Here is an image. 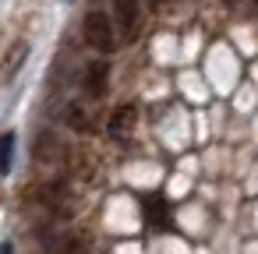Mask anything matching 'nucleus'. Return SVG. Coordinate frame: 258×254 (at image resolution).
<instances>
[{
    "label": "nucleus",
    "mask_w": 258,
    "mask_h": 254,
    "mask_svg": "<svg viewBox=\"0 0 258 254\" xmlns=\"http://www.w3.org/2000/svg\"><path fill=\"white\" fill-rule=\"evenodd\" d=\"M82 36L92 50L99 53H113L117 43H120V32H117V22L106 15V11H89L85 15V25H82Z\"/></svg>",
    "instance_id": "1"
},
{
    "label": "nucleus",
    "mask_w": 258,
    "mask_h": 254,
    "mask_svg": "<svg viewBox=\"0 0 258 254\" xmlns=\"http://www.w3.org/2000/svg\"><path fill=\"white\" fill-rule=\"evenodd\" d=\"M113 22L120 32V43H135L142 32V4L138 0H113Z\"/></svg>",
    "instance_id": "2"
},
{
    "label": "nucleus",
    "mask_w": 258,
    "mask_h": 254,
    "mask_svg": "<svg viewBox=\"0 0 258 254\" xmlns=\"http://www.w3.org/2000/svg\"><path fill=\"white\" fill-rule=\"evenodd\" d=\"M32 155H36L39 166H60V159H64V141L53 138V134H39Z\"/></svg>",
    "instance_id": "3"
},
{
    "label": "nucleus",
    "mask_w": 258,
    "mask_h": 254,
    "mask_svg": "<svg viewBox=\"0 0 258 254\" xmlns=\"http://www.w3.org/2000/svg\"><path fill=\"white\" fill-rule=\"evenodd\" d=\"M135 124H138V110H135V106H120V110L110 117L106 131H110V138H113V141H127V138H131V131H135Z\"/></svg>",
    "instance_id": "4"
},
{
    "label": "nucleus",
    "mask_w": 258,
    "mask_h": 254,
    "mask_svg": "<svg viewBox=\"0 0 258 254\" xmlns=\"http://www.w3.org/2000/svg\"><path fill=\"white\" fill-rule=\"evenodd\" d=\"M106 78H110V67H106L103 60L89 64V67H85V92H89V96H103Z\"/></svg>",
    "instance_id": "5"
},
{
    "label": "nucleus",
    "mask_w": 258,
    "mask_h": 254,
    "mask_svg": "<svg viewBox=\"0 0 258 254\" xmlns=\"http://www.w3.org/2000/svg\"><path fill=\"white\" fill-rule=\"evenodd\" d=\"M29 57V43H11L8 46V57H4V78L11 81L15 78V71H18V64Z\"/></svg>",
    "instance_id": "6"
},
{
    "label": "nucleus",
    "mask_w": 258,
    "mask_h": 254,
    "mask_svg": "<svg viewBox=\"0 0 258 254\" xmlns=\"http://www.w3.org/2000/svg\"><path fill=\"white\" fill-rule=\"evenodd\" d=\"M68 124H71V131H92V117L85 113V106H71L68 110Z\"/></svg>",
    "instance_id": "7"
},
{
    "label": "nucleus",
    "mask_w": 258,
    "mask_h": 254,
    "mask_svg": "<svg viewBox=\"0 0 258 254\" xmlns=\"http://www.w3.org/2000/svg\"><path fill=\"white\" fill-rule=\"evenodd\" d=\"M60 254H89V236L82 233H71L60 240Z\"/></svg>",
    "instance_id": "8"
},
{
    "label": "nucleus",
    "mask_w": 258,
    "mask_h": 254,
    "mask_svg": "<svg viewBox=\"0 0 258 254\" xmlns=\"http://www.w3.org/2000/svg\"><path fill=\"white\" fill-rule=\"evenodd\" d=\"M11 159H15V134H4V155H0V170H11Z\"/></svg>",
    "instance_id": "9"
},
{
    "label": "nucleus",
    "mask_w": 258,
    "mask_h": 254,
    "mask_svg": "<svg viewBox=\"0 0 258 254\" xmlns=\"http://www.w3.org/2000/svg\"><path fill=\"white\" fill-rule=\"evenodd\" d=\"M254 8H258V0H254Z\"/></svg>",
    "instance_id": "10"
}]
</instances>
